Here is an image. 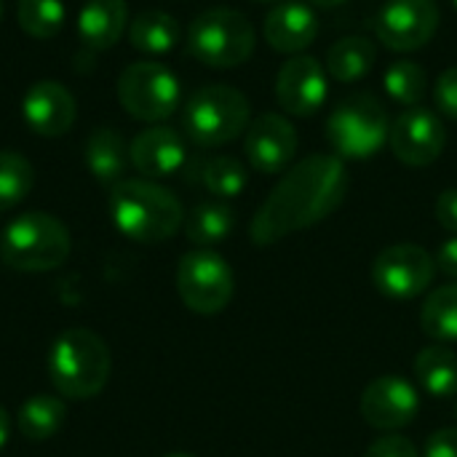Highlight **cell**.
<instances>
[{
	"label": "cell",
	"instance_id": "1",
	"mask_svg": "<svg viewBox=\"0 0 457 457\" xmlns=\"http://www.w3.org/2000/svg\"><path fill=\"white\" fill-rule=\"evenodd\" d=\"M351 187L345 161L337 155H311L276 182L252 217L249 236L257 246H273L335 214Z\"/></svg>",
	"mask_w": 457,
	"mask_h": 457
},
{
	"label": "cell",
	"instance_id": "2",
	"mask_svg": "<svg viewBox=\"0 0 457 457\" xmlns=\"http://www.w3.org/2000/svg\"><path fill=\"white\" fill-rule=\"evenodd\" d=\"M107 204L115 228L137 244H161L185 222L179 198L150 179H120Z\"/></svg>",
	"mask_w": 457,
	"mask_h": 457
},
{
	"label": "cell",
	"instance_id": "3",
	"mask_svg": "<svg viewBox=\"0 0 457 457\" xmlns=\"http://www.w3.org/2000/svg\"><path fill=\"white\" fill-rule=\"evenodd\" d=\"M54 388L67 399L96 396L110 378V351L104 340L83 327L62 332L48 356Z\"/></svg>",
	"mask_w": 457,
	"mask_h": 457
},
{
	"label": "cell",
	"instance_id": "4",
	"mask_svg": "<svg viewBox=\"0 0 457 457\" xmlns=\"http://www.w3.org/2000/svg\"><path fill=\"white\" fill-rule=\"evenodd\" d=\"M70 254V230L46 212H27L11 220L0 236V257L8 268L43 273L59 268Z\"/></svg>",
	"mask_w": 457,
	"mask_h": 457
},
{
	"label": "cell",
	"instance_id": "5",
	"mask_svg": "<svg viewBox=\"0 0 457 457\" xmlns=\"http://www.w3.org/2000/svg\"><path fill=\"white\" fill-rule=\"evenodd\" d=\"M391 115L375 94L345 96L327 118V139L337 158L364 161L388 145Z\"/></svg>",
	"mask_w": 457,
	"mask_h": 457
},
{
	"label": "cell",
	"instance_id": "6",
	"mask_svg": "<svg viewBox=\"0 0 457 457\" xmlns=\"http://www.w3.org/2000/svg\"><path fill=\"white\" fill-rule=\"evenodd\" d=\"M182 129L198 147H220L249 129V99L233 86H204L182 110Z\"/></svg>",
	"mask_w": 457,
	"mask_h": 457
},
{
	"label": "cell",
	"instance_id": "7",
	"mask_svg": "<svg viewBox=\"0 0 457 457\" xmlns=\"http://www.w3.org/2000/svg\"><path fill=\"white\" fill-rule=\"evenodd\" d=\"M254 27L233 8H209L198 13L187 29V51L195 62L217 70L244 64L254 54Z\"/></svg>",
	"mask_w": 457,
	"mask_h": 457
},
{
	"label": "cell",
	"instance_id": "8",
	"mask_svg": "<svg viewBox=\"0 0 457 457\" xmlns=\"http://www.w3.org/2000/svg\"><path fill=\"white\" fill-rule=\"evenodd\" d=\"M177 292L185 308L198 316L222 313L236 292V278L228 260L212 249L187 252L177 265Z\"/></svg>",
	"mask_w": 457,
	"mask_h": 457
},
{
	"label": "cell",
	"instance_id": "9",
	"mask_svg": "<svg viewBox=\"0 0 457 457\" xmlns=\"http://www.w3.org/2000/svg\"><path fill=\"white\" fill-rule=\"evenodd\" d=\"M118 102L137 120H166L179 107V80L158 62H134L118 78Z\"/></svg>",
	"mask_w": 457,
	"mask_h": 457
},
{
	"label": "cell",
	"instance_id": "10",
	"mask_svg": "<svg viewBox=\"0 0 457 457\" xmlns=\"http://www.w3.org/2000/svg\"><path fill=\"white\" fill-rule=\"evenodd\" d=\"M436 262L418 244H394L372 262V284L391 300H415L434 284Z\"/></svg>",
	"mask_w": 457,
	"mask_h": 457
},
{
	"label": "cell",
	"instance_id": "11",
	"mask_svg": "<svg viewBox=\"0 0 457 457\" xmlns=\"http://www.w3.org/2000/svg\"><path fill=\"white\" fill-rule=\"evenodd\" d=\"M436 29H439L436 0H386L375 16L378 40L399 54H410L428 46Z\"/></svg>",
	"mask_w": 457,
	"mask_h": 457
},
{
	"label": "cell",
	"instance_id": "12",
	"mask_svg": "<svg viewBox=\"0 0 457 457\" xmlns=\"http://www.w3.org/2000/svg\"><path fill=\"white\" fill-rule=\"evenodd\" d=\"M388 145L394 155L412 169L431 166L447 145V129L442 118L426 107H407L394 123L388 134Z\"/></svg>",
	"mask_w": 457,
	"mask_h": 457
},
{
	"label": "cell",
	"instance_id": "13",
	"mask_svg": "<svg viewBox=\"0 0 457 457\" xmlns=\"http://www.w3.org/2000/svg\"><path fill=\"white\" fill-rule=\"evenodd\" d=\"M361 418L367 426L394 434L399 428H407L420 410V396L415 383L399 375H383L375 378L364 394H361Z\"/></svg>",
	"mask_w": 457,
	"mask_h": 457
},
{
	"label": "cell",
	"instance_id": "14",
	"mask_svg": "<svg viewBox=\"0 0 457 457\" xmlns=\"http://www.w3.org/2000/svg\"><path fill=\"white\" fill-rule=\"evenodd\" d=\"M329 94V80H327V67L313 59V56H292L284 62L276 78V99L278 104L297 118H308L319 112L327 102Z\"/></svg>",
	"mask_w": 457,
	"mask_h": 457
},
{
	"label": "cell",
	"instance_id": "15",
	"mask_svg": "<svg viewBox=\"0 0 457 457\" xmlns=\"http://www.w3.org/2000/svg\"><path fill=\"white\" fill-rule=\"evenodd\" d=\"M246 161L260 174H281L295 161L297 153V131L295 126L278 115L265 112L249 123L244 137Z\"/></svg>",
	"mask_w": 457,
	"mask_h": 457
},
{
	"label": "cell",
	"instance_id": "16",
	"mask_svg": "<svg viewBox=\"0 0 457 457\" xmlns=\"http://www.w3.org/2000/svg\"><path fill=\"white\" fill-rule=\"evenodd\" d=\"M27 126L40 137H62L72 129L78 107L75 96L56 80H37L21 102Z\"/></svg>",
	"mask_w": 457,
	"mask_h": 457
},
{
	"label": "cell",
	"instance_id": "17",
	"mask_svg": "<svg viewBox=\"0 0 457 457\" xmlns=\"http://www.w3.org/2000/svg\"><path fill=\"white\" fill-rule=\"evenodd\" d=\"M129 158H131V166L142 177L161 179V177L177 174L185 166L187 147H185V139L174 129L150 126L134 137V142L129 145Z\"/></svg>",
	"mask_w": 457,
	"mask_h": 457
},
{
	"label": "cell",
	"instance_id": "18",
	"mask_svg": "<svg viewBox=\"0 0 457 457\" xmlns=\"http://www.w3.org/2000/svg\"><path fill=\"white\" fill-rule=\"evenodd\" d=\"M262 32L273 51L300 54L319 37V16H316L313 5L287 0V3H278L265 16Z\"/></svg>",
	"mask_w": 457,
	"mask_h": 457
},
{
	"label": "cell",
	"instance_id": "19",
	"mask_svg": "<svg viewBox=\"0 0 457 457\" xmlns=\"http://www.w3.org/2000/svg\"><path fill=\"white\" fill-rule=\"evenodd\" d=\"M126 21H129L126 0H86L78 13V35L88 48L107 51L123 37Z\"/></svg>",
	"mask_w": 457,
	"mask_h": 457
},
{
	"label": "cell",
	"instance_id": "20",
	"mask_svg": "<svg viewBox=\"0 0 457 457\" xmlns=\"http://www.w3.org/2000/svg\"><path fill=\"white\" fill-rule=\"evenodd\" d=\"M129 163H131L129 147L115 129L99 126L91 131V137L86 142V166L96 177V182L118 185L123 179V171Z\"/></svg>",
	"mask_w": 457,
	"mask_h": 457
},
{
	"label": "cell",
	"instance_id": "21",
	"mask_svg": "<svg viewBox=\"0 0 457 457\" xmlns=\"http://www.w3.org/2000/svg\"><path fill=\"white\" fill-rule=\"evenodd\" d=\"M415 380L418 386L436 396V399H450L457 394V353L445 345H428L415 356Z\"/></svg>",
	"mask_w": 457,
	"mask_h": 457
},
{
	"label": "cell",
	"instance_id": "22",
	"mask_svg": "<svg viewBox=\"0 0 457 457\" xmlns=\"http://www.w3.org/2000/svg\"><path fill=\"white\" fill-rule=\"evenodd\" d=\"M375 59H378L375 43L370 37L351 35L329 46L324 67H327V75L335 78L337 83H356L375 67Z\"/></svg>",
	"mask_w": 457,
	"mask_h": 457
},
{
	"label": "cell",
	"instance_id": "23",
	"mask_svg": "<svg viewBox=\"0 0 457 457\" xmlns=\"http://www.w3.org/2000/svg\"><path fill=\"white\" fill-rule=\"evenodd\" d=\"M236 228V214L225 201H204L185 220L187 241L198 249H212L222 244Z\"/></svg>",
	"mask_w": 457,
	"mask_h": 457
},
{
	"label": "cell",
	"instance_id": "24",
	"mask_svg": "<svg viewBox=\"0 0 457 457\" xmlns=\"http://www.w3.org/2000/svg\"><path fill=\"white\" fill-rule=\"evenodd\" d=\"M179 24L163 11H142L129 24V40L137 51L166 54L179 43Z\"/></svg>",
	"mask_w": 457,
	"mask_h": 457
},
{
	"label": "cell",
	"instance_id": "25",
	"mask_svg": "<svg viewBox=\"0 0 457 457\" xmlns=\"http://www.w3.org/2000/svg\"><path fill=\"white\" fill-rule=\"evenodd\" d=\"M420 327L436 343H457V284L436 287L423 308H420Z\"/></svg>",
	"mask_w": 457,
	"mask_h": 457
},
{
	"label": "cell",
	"instance_id": "26",
	"mask_svg": "<svg viewBox=\"0 0 457 457\" xmlns=\"http://www.w3.org/2000/svg\"><path fill=\"white\" fill-rule=\"evenodd\" d=\"M64 423V404L56 396L37 394L27 399L19 410V431L29 442L51 439Z\"/></svg>",
	"mask_w": 457,
	"mask_h": 457
},
{
	"label": "cell",
	"instance_id": "27",
	"mask_svg": "<svg viewBox=\"0 0 457 457\" xmlns=\"http://www.w3.org/2000/svg\"><path fill=\"white\" fill-rule=\"evenodd\" d=\"M383 88L396 104L418 107L428 91V75L418 62L399 59V62L388 64V70L383 75Z\"/></svg>",
	"mask_w": 457,
	"mask_h": 457
},
{
	"label": "cell",
	"instance_id": "28",
	"mask_svg": "<svg viewBox=\"0 0 457 457\" xmlns=\"http://www.w3.org/2000/svg\"><path fill=\"white\" fill-rule=\"evenodd\" d=\"M198 179L201 185L220 201L236 198L244 187H246V169L238 158L230 155H217L209 158L198 166Z\"/></svg>",
	"mask_w": 457,
	"mask_h": 457
},
{
	"label": "cell",
	"instance_id": "29",
	"mask_svg": "<svg viewBox=\"0 0 457 457\" xmlns=\"http://www.w3.org/2000/svg\"><path fill=\"white\" fill-rule=\"evenodd\" d=\"M35 185L32 163L11 150H0V212L19 206Z\"/></svg>",
	"mask_w": 457,
	"mask_h": 457
},
{
	"label": "cell",
	"instance_id": "30",
	"mask_svg": "<svg viewBox=\"0 0 457 457\" xmlns=\"http://www.w3.org/2000/svg\"><path fill=\"white\" fill-rule=\"evenodd\" d=\"M64 5L62 0H19L16 5V21L19 27L37 40L54 37L64 27Z\"/></svg>",
	"mask_w": 457,
	"mask_h": 457
},
{
	"label": "cell",
	"instance_id": "31",
	"mask_svg": "<svg viewBox=\"0 0 457 457\" xmlns=\"http://www.w3.org/2000/svg\"><path fill=\"white\" fill-rule=\"evenodd\" d=\"M434 99H436L439 112L457 120V64L439 75L436 88H434Z\"/></svg>",
	"mask_w": 457,
	"mask_h": 457
},
{
	"label": "cell",
	"instance_id": "32",
	"mask_svg": "<svg viewBox=\"0 0 457 457\" xmlns=\"http://www.w3.org/2000/svg\"><path fill=\"white\" fill-rule=\"evenodd\" d=\"M364 457H420V453H418V447L407 436L388 434V436L375 439Z\"/></svg>",
	"mask_w": 457,
	"mask_h": 457
},
{
	"label": "cell",
	"instance_id": "33",
	"mask_svg": "<svg viewBox=\"0 0 457 457\" xmlns=\"http://www.w3.org/2000/svg\"><path fill=\"white\" fill-rule=\"evenodd\" d=\"M434 214H436V222L447 233L457 236V187H447V190L439 193L436 206H434Z\"/></svg>",
	"mask_w": 457,
	"mask_h": 457
},
{
	"label": "cell",
	"instance_id": "34",
	"mask_svg": "<svg viewBox=\"0 0 457 457\" xmlns=\"http://www.w3.org/2000/svg\"><path fill=\"white\" fill-rule=\"evenodd\" d=\"M423 457H457V428H442L431 434Z\"/></svg>",
	"mask_w": 457,
	"mask_h": 457
},
{
	"label": "cell",
	"instance_id": "35",
	"mask_svg": "<svg viewBox=\"0 0 457 457\" xmlns=\"http://www.w3.org/2000/svg\"><path fill=\"white\" fill-rule=\"evenodd\" d=\"M434 262H436L439 273L457 281V236H450L447 241H442V246L434 254Z\"/></svg>",
	"mask_w": 457,
	"mask_h": 457
},
{
	"label": "cell",
	"instance_id": "36",
	"mask_svg": "<svg viewBox=\"0 0 457 457\" xmlns=\"http://www.w3.org/2000/svg\"><path fill=\"white\" fill-rule=\"evenodd\" d=\"M8 436H11V418H8V412L0 407V450L5 447Z\"/></svg>",
	"mask_w": 457,
	"mask_h": 457
},
{
	"label": "cell",
	"instance_id": "37",
	"mask_svg": "<svg viewBox=\"0 0 457 457\" xmlns=\"http://www.w3.org/2000/svg\"><path fill=\"white\" fill-rule=\"evenodd\" d=\"M308 5H316V8H335V5H340V3H345V0H305Z\"/></svg>",
	"mask_w": 457,
	"mask_h": 457
},
{
	"label": "cell",
	"instance_id": "38",
	"mask_svg": "<svg viewBox=\"0 0 457 457\" xmlns=\"http://www.w3.org/2000/svg\"><path fill=\"white\" fill-rule=\"evenodd\" d=\"M166 457H193V455H187V453H171V455H166Z\"/></svg>",
	"mask_w": 457,
	"mask_h": 457
},
{
	"label": "cell",
	"instance_id": "39",
	"mask_svg": "<svg viewBox=\"0 0 457 457\" xmlns=\"http://www.w3.org/2000/svg\"><path fill=\"white\" fill-rule=\"evenodd\" d=\"M0 19H3V0H0Z\"/></svg>",
	"mask_w": 457,
	"mask_h": 457
},
{
	"label": "cell",
	"instance_id": "40",
	"mask_svg": "<svg viewBox=\"0 0 457 457\" xmlns=\"http://www.w3.org/2000/svg\"><path fill=\"white\" fill-rule=\"evenodd\" d=\"M257 3H273V0H257Z\"/></svg>",
	"mask_w": 457,
	"mask_h": 457
},
{
	"label": "cell",
	"instance_id": "41",
	"mask_svg": "<svg viewBox=\"0 0 457 457\" xmlns=\"http://www.w3.org/2000/svg\"><path fill=\"white\" fill-rule=\"evenodd\" d=\"M453 5H455V8H457V0H453Z\"/></svg>",
	"mask_w": 457,
	"mask_h": 457
},
{
	"label": "cell",
	"instance_id": "42",
	"mask_svg": "<svg viewBox=\"0 0 457 457\" xmlns=\"http://www.w3.org/2000/svg\"><path fill=\"white\" fill-rule=\"evenodd\" d=\"M455 418H457V407H455Z\"/></svg>",
	"mask_w": 457,
	"mask_h": 457
}]
</instances>
